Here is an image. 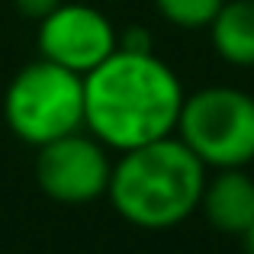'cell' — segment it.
<instances>
[{
  "instance_id": "cell-2",
  "label": "cell",
  "mask_w": 254,
  "mask_h": 254,
  "mask_svg": "<svg viewBox=\"0 0 254 254\" xmlns=\"http://www.w3.org/2000/svg\"><path fill=\"white\" fill-rule=\"evenodd\" d=\"M209 168L177 135L119 151L113 161L110 199L123 222L148 232H164L187 222L199 209Z\"/></svg>"
},
{
  "instance_id": "cell-11",
  "label": "cell",
  "mask_w": 254,
  "mask_h": 254,
  "mask_svg": "<svg viewBox=\"0 0 254 254\" xmlns=\"http://www.w3.org/2000/svg\"><path fill=\"white\" fill-rule=\"evenodd\" d=\"M58 3H64V0H13L16 13H19V16H26V19H32V23L45 19Z\"/></svg>"
},
{
  "instance_id": "cell-3",
  "label": "cell",
  "mask_w": 254,
  "mask_h": 254,
  "mask_svg": "<svg viewBox=\"0 0 254 254\" xmlns=\"http://www.w3.org/2000/svg\"><path fill=\"white\" fill-rule=\"evenodd\" d=\"M3 123L19 142L42 148L84 129V74L45 58L23 64L6 84Z\"/></svg>"
},
{
  "instance_id": "cell-1",
  "label": "cell",
  "mask_w": 254,
  "mask_h": 254,
  "mask_svg": "<svg viewBox=\"0 0 254 254\" xmlns=\"http://www.w3.org/2000/svg\"><path fill=\"white\" fill-rule=\"evenodd\" d=\"M184 97L164 58L116 49L84 74V129L110 151H132L174 135Z\"/></svg>"
},
{
  "instance_id": "cell-4",
  "label": "cell",
  "mask_w": 254,
  "mask_h": 254,
  "mask_svg": "<svg viewBox=\"0 0 254 254\" xmlns=\"http://www.w3.org/2000/svg\"><path fill=\"white\" fill-rule=\"evenodd\" d=\"M174 135L212 171L254 161V97L242 87L212 84L187 93Z\"/></svg>"
},
{
  "instance_id": "cell-7",
  "label": "cell",
  "mask_w": 254,
  "mask_h": 254,
  "mask_svg": "<svg viewBox=\"0 0 254 254\" xmlns=\"http://www.w3.org/2000/svg\"><path fill=\"white\" fill-rule=\"evenodd\" d=\"M206 222L222 235H245L254 219V180L245 168H225L206 177L199 196Z\"/></svg>"
},
{
  "instance_id": "cell-8",
  "label": "cell",
  "mask_w": 254,
  "mask_h": 254,
  "mask_svg": "<svg viewBox=\"0 0 254 254\" xmlns=\"http://www.w3.org/2000/svg\"><path fill=\"white\" fill-rule=\"evenodd\" d=\"M206 32L225 64L254 68V0H225Z\"/></svg>"
},
{
  "instance_id": "cell-9",
  "label": "cell",
  "mask_w": 254,
  "mask_h": 254,
  "mask_svg": "<svg viewBox=\"0 0 254 254\" xmlns=\"http://www.w3.org/2000/svg\"><path fill=\"white\" fill-rule=\"evenodd\" d=\"M158 10V16L164 23L177 26V29L196 32V29H209L212 16L219 13V6L225 0H151Z\"/></svg>"
},
{
  "instance_id": "cell-6",
  "label": "cell",
  "mask_w": 254,
  "mask_h": 254,
  "mask_svg": "<svg viewBox=\"0 0 254 254\" xmlns=\"http://www.w3.org/2000/svg\"><path fill=\"white\" fill-rule=\"evenodd\" d=\"M36 49L45 62L62 64L74 74H87L119 49V29L93 3L64 0L45 19H39Z\"/></svg>"
},
{
  "instance_id": "cell-12",
  "label": "cell",
  "mask_w": 254,
  "mask_h": 254,
  "mask_svg": "<svg viewBox=\"0 0 254 254\" xmlns=\"http://www.w3.org/2000/svg\"><path fill=\"white\" fill-rule=\"evenodd\" d=\"M242 242H245V251H248V254H254V219H251V225H248V229H245Z\"/></svg>"
},
{
  "instance_id": "cell-10",
  "label": "cell",
  "mask_w": 254,
  "mask_h": 254,
  "mask_svg": "<svg viewBox=\"0 0 254 254\" xmlns=\"http://www.w3.org/2000/svg\"><path fill=\"white\" fill-rule=\"evenodd\" d=\"M119 49H126V52H155V36L148 32V26L132 23L119 32Z\"/></svg>"
},
{
  "instance_id": "cell-5",
  "label": "cell",
  "mask_w": 254,
  "mask_h": 254,
  "mask_svg": "<svg viewBox=\"0 0 254 254\" xmlns=\"http://www.w3.org/2000/svg\"><path fill=\"white\" fill-rule=\"evenodd\" d=\"M32 174H36L39 190L52 203L87 206L106 196L113 158L103 142H97L87 129H81L36 148Z\"/></svg>"
}]
</instances>
